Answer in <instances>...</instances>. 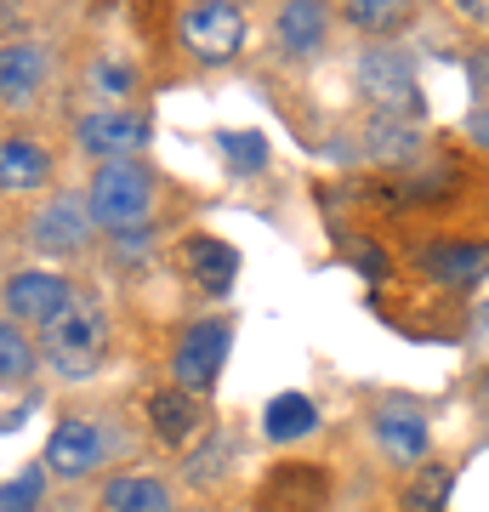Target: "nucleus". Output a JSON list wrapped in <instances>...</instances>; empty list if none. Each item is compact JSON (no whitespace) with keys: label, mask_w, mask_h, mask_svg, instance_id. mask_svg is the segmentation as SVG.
<instances>
[{"label":"nucleus","mask_w":489,"mask_h":512,"mask_svg":"<svg viewBox=\"0 0 489 512\" xmlns=\"http://www.w3.org/2000/svg\"><path fill=\"white\" fill-rule=\"evenodd\" d=\"M478 86H484V103H489V52L478 57Z\"/></svg>","instance_id":"obj_30"},{"label":"nucleus","mask_w":489,"mask_h":512,"mask_svg":"<svg viewBox=\"0 0 489 512\" xmlns=\"http://www.w3.org/2000/svg\"><path fill=\"white\" fill-rule=\"evenodd\" d=\"M228 353H234V325L217 319V313H211V319H194V325L177 336V348H171V387L205 399V393L217 387Z\"/></svg>","instance_id":"obj_4"},{"label":"nucleus","mask_w":489,"mask_h":512,"mask_svg":"<svg viewBox=\"0 0 489 512\" xmlns=\"http://www.w3.org/2000/svg\"><path fill=\"white\" fill-rule=\"evenodd\" d=\"M200 421H205L200 416V399H194V393H182V387H160V393L148 399V427H154L171 450L194 439V433H200Z\"/></svg>","instance_id":"obj_17"},{"label":"nucleus","mask_w":489,"mask_h":512,"mask_svg":"<svg viewBox=\"0 0 489 512\" xmlns=\"http://www.w3.org/2000/svg\"><path fill=\"white\" fill-rule=\"evenodd\" d=\"M86 211L97 228L109 234H126V228H143L148 211H154V171L143 160H109L91 171L86 188Z\"/></svg>","instance_id":"obj_1"},{"label":"nucleus","mask_w":489,"mask_h":512,"mask_svg":"<svg viewBox=\"0 0 489 512\" xmlns=\"http://www.w3.org/2000/svg\"><path fill=\"white\" fill-rule=\"evenodd\" d=\"M416 268L450 291H472L489 279V245L484 239H433L416 251Z\"/></svg>","instance_id":"obj_10"},{"label":"nucleus","mask_w":489,"mask_h":512,"mask_svg":"<svg viewBox=\"0 0 489 512\" xmlns=\"http://www.w3.org/2000/svg\"><path fill=\"white\" fill-rule=\"evenodd\" d=\"M217 154L228 160V171L251 177V171H262V165H268V137H262V131H222Z\"/></svg>","instance_id":"obj_25"},{"label":"nucleus","mask_w":489,"mask_h":512,"mask_svg":"<svg viewBox=\"0 0 489 512\" xmlns=\"http://www.w3.org/2000/svg\"><path fill=\"white\" fill-rule=\"evenodd\" d=\"M40 501H46V467H29L0 484V512H40Z\"/></svg>","instance_id":"obj_26"},{"label":"nucleus","mask_w":489,"mask_h":512,"mask_svg":"<svg viewBox=\"0 0 489 512\" xmlns=\"http://www.w3.org/2000/svg\"><path fill=\"white\" fill-rule=\"evenodd\" d=\"M347 23L359 35H393V29L410 23V6H399V0H347Z\"/></svg>","instance_id":"obj_24"},{"label":"nucleus","mask_w":489,"mask_h":512,"mask_svg":"<svg viewBox=\"0 0 489 512\" xmlns=\"http://www.w3.org/2000/svg\"><path fill=\"white\" fill-rule=\"evenodd\" d=\"M325 501H330V478L319 473V467L285 461V467L273 473V484H268V507L273 512H319Z\"/></svg>","instance_id":"obj_14"},{"label":"nucleus","mask_w":489,"mask_h":512,"mask_svg":"<svg viewBox=\"0 0 489 512\" xmlns=\"http://www.w3.org/2000/svg\"><path fill=\"white\" fill-rule=\"evenodd\" d=\"M91 92L103 97V109H126V97L137 92V69L120 63L114 52H103L97 63H91Z\"/></svg>","instance_id":"obj_22"},{"label":"nucleus","mask_w":489,"mask_h":512,"mask_svg":"<svg viewBox=\"0 0 489 512\" xmlns=\"http://www.w3.org/2000/svg\"><path fill=\"white\" fill-rule=\"evenodd\" d=\"M182 268H188V279L194 285H205V291H228L234 285V274H239V251L234 245H222V239H211V234H194L188 245H182Z\"/></svg>","instance_id":"obj_16"},{"label":"nucleus","mask_w":489,"mask_h":512,"mask_svg":"<svg viewBox=\"0 0 489 512\" xmlns=\"http://www.w3.org/2000/svg\"><path fill=\"white\" fill-rule=\"evenodd\" d=\"M40 370V353H35V342L23 336L12 319H0V387H18V382H29Z\"/></svg>","instance_id":"obj_20"},{"label":"nucleus","mask_w":489,"mask_h":512,"mask_svg":"<svg viewBox=\"0 0 489 512\" xmlns=\"http://www.w3.org/2000/svg\"><path fill=\"white\" fill-rule=\"evenodd\" d=\"M404 512H444V501H450V467H438V461H427V467H416V478L404 484Z\"/></svg>","instance_id":"obj_23"},{"label":"nucleus","mask_w":489,"mask_h":512,"mask_svg":"<svg viewBox=\"0 0 489 512\" xmlns=\"http://www.w3.org/2000/svg\"><path fill=\"white\" fill-rule=\"evenodd\" d=\"M472 348L489 353V296L478 302V313H472Z\"/></svg>","instance_id":"obj_28"},{"label":"nucleus","mask_w":489,"mask_h":512,"mask_svg":"<svg viewBox=\"0 0 489 512\" xmlns=\"http://www.w3.org/2000/svg\"><path fill=\"white\" fill-rule=\"evenodd\" d=\"M262 433H268L273 444L308 439V433H319V404H313L308 393H279V399H268V410H262Z\"/></svg>","instance_id":"obj_19"},{"label":"nucleus","mask_w":489,"mask_h":512,"mask_svg":"<svg viewBox=\"0 0 489 512\" xmlns=\"http://www.w3.org/2000/svg\"><path fill=\"white\" fill-rule=\"evenodd\" d=\"M74 302V285L57 268H18L6 279V319L12 325H46L52 330Z\"/></svg>","instance_id":"obj_8"},{"label":"nucleus","mask_w":489,"mask_h":512,"mask_svg":"<svg viewBox=\"0 0 489 512\" xmlns=\"http://www.w3.org/2000/svg\"><path fill=\"white\" fill-rule=\"evenodd\" d=\"M177 35H182V46H188L194 63L222 69L245 46V12H239L234 0H200V6H188L177 18Z\"/></svg>","instance_id":"obj_5"},{"label":"nucleus","mask_w":489,"mask_h":512,"mask_svg":"<svg viewBox=\"0 0 489 512\" xmlns=\"http://www.w3.org/2000/svg\"><path fill=\"white\" fill-rule=\"evenodd\" d=\"M353 80L376 114H393V120L421 114V74L404 46H364L359 63H353Z\"/></svg>","instance_id":"obj_2"},{"label":"nucleus","mask_w":489,"mask_h":512,"mask_svg":"<svg viewBox=\"0 0 489 512\" xmlns=\"http://www.w3.org/2000/svg\"><path fill=\"white\" fill-rule=\"evenodd\" d=\"M74 143L86 148L97 165L109 160H131L148 143V120L137 109H91L74 120Z\"/></svg>","instance_id":"obj_9"},{"label":"nucleus","mask_w":489,"mask_h":512,"mask_svg":"<svg viewBox=\"0 0 489 512\" xmlns=\"http://www.w3.org/2000/svg\"><path fill=\"white\" fill-rule=\"evenodd\" d=\"M46 74H52V52L40 40H6L0 46V103L29 109L46 92Z\"/></svg>","instance_id":"obj_11"},{"label":"nucleus","mask_w":489,"mask_h":512,"mask_svg":"<svg viewBox=\"0 0 489 512\" xmlns=\"http://www.w3.org/2000/svg\"><path fill=\"white\" fill-rule=\"evenodd\" d=\"M46 177H52L46 143L29 137V131H6V137H0V194H6V200L35 194V188H46Z\"/></svg>","instance_id":"obj_13"},{"label":"nucleus","mask_w":489,"mask_h":512,"mask_svg":"<svg viewBox=\"0 0 489 512\" xmlns=\"http://www.w3.org/2000/svg\"><path fill=\"white\" fill-rule=\"evenodd\" d=\"M109 456H114V433L91 416L57 421L52 439H46V473L52 478H91L109 467Z\"/></svg>","instance_id":"obj_7"},{"label":"nucleus","mask_w":489,"mask_h":512,"mask_svg":"<svg viewBox=\"0 0 489 512\" xmlns=\"http://www.w3.org/2000/svg\"><path fill=\"white\" fill-rule=\"evenodd\" d=\"M455 6H461V18H472V23L489 29V0H455Z\"/></svg>","instance_id":"obj_29"},{"label":"nucleus","mask_w":489,"mask_h":512,"mask_svg":"<svg viewBox=\"0 0 489 512\" xmlns=\"http://www.w3.org/2000/svg\"><path fill=\"white\" fill-rule=\"evenodd\" d=\"M467 137H472L478 148H489V103H478V109L467 114Z\"/></svg>","instance_id":"obj_27"},{"label":"nucleus","mask_w":489,"mask_h":512,"mask_svg":"<svg viewBox=\"0 0 489 512\" xmlns=\"http://www.w3.org/2000/svg\"><path fill=\"white\" fill-rule=\"evenodd\" d=\"M103 507L109 512H177V495L154 473H114L103 484Z\"/></svg>","instance_id":"obj_15"},{"label":"nucleus","mask_w":489,"mask_h":512,"mask_svg":"<svg viewBox=\"0 0 489 512\" xmlns=\"http://www.w3.org/2000/svg\"><path fill=\"white\" fill-rule=\"evenodd\" d=\"M103 348H109V319H103V308L86 302V296H74L69 313L46 330V359H52V370L63 376V382H86V376H97Z\"/></svg>","instance_id":"obj_3"},{"label":"nucleus","mask_w":489,"mask_h":512,"mask_svg":"<svg viewBox=\"0 0 489 512\" xmlns=\"http://www.w3.org/2000/svg\"><path fill=\"white\" fill-rule=\"evenodd\" d=\"M370 433L393 467H427V456H433V421L416 399H381L370 410Z\"/></svg>","instance_id":"obj_6"},{"label":"nucleus","mask_w":489,"mask_h":512,"mask_svg":"<svg viewBox=\"0 0 489 512\" xmlns=\"http://www.w3.org/2000/svg\"><path fill=\"white\" fill-rule=\"evenodd\" d=\"M370 154H376V160H393V165L416 160L421 154L416 126H410V120H393V114H376V120H370Z\"/></svg>","instance_id":"obj_21"},{"label":"nucleus","mask_w":489,"mask_h":512,"mask_svg":"<svg viewBox=\"0 0 489 512\" xmlns=\"http://www.w3.org/2000/svg\"><path fill=\"white\" fill-rule=\"evenodd\" d=\"M91 211H86V200H74V194H57V200H46L29 217V239H35L40 251H52V256H69V251H80L91 239Z\"/></svg>","instance_id":"obj_12"},{"label":"nucleus","mask_w":489,"mask_h":512,"mask_svg":"<svg viewBox=\"0 0 489 512\" xmlns=\"http://www.w3.org/2000/svg\"><path fill=\"white\" fill-rule=\"evenodd\" d=\"M325 6H313V0H290V6H279V18H273V35H279V46H285L290 57H308L325 46Z\"/></svg>","instance_id":"obj_18"}]
</instances>
